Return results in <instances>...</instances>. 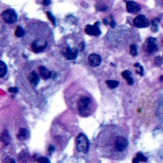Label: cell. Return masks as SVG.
Segmentation results:
<instances>
[{
	"label": "cell",
	"mask_w": 163,
	"mask_h": 163,
	"mask_svg": "<svg viewBox=\"0 0 163 163\" xmlns=\"http://www.w3.org/2000/svg\"><path fill=\"white\" fill-rule=\"evenodd\" d=\"M162 59L160 56H157L154 59V63L157 66H159L162 64Z\"/></svg>",
	"instance_id": "24"
},
{
	"label": "cell",
	"mask_w": 163,
	"mask_h": 163,
	"mask_svg": "<svg viewBox=\"0 0 163 163\" xmlns=\"http://www.w3.org/2000/svg\"><path fill=\"white\" fill-rule=\"evenodd\" d=\"M38 163H50V160L47 157H40L37 160Z\"/></svg>",
	"instance_id": "25"
},
{
	"label": "cell",
	"mask_w": 163,
	"mask_h": 163,
	"mask_svg": "<svg viewBox=\"0 0 163 163\" xmlns=\"http://www.w3.org/2000/svg\"><path fill=\"white\" fill-rule=\"evenodd\" d=\"M126 9L128 12L131 14H135L140 11V6L134 1H126Z\"/></svg>",
	"instance_id": "10"
},
{
	"label": "cell",
	"mask_w": 163,
	"mask_h": 163,
	"mask_svg": "<svg viewBox=\"0 0 163 163\" xmlns=\"http://www.w3.org/2000/svg\"><path fill=\"white\" fill-rule=\"evenodd\" d=\"M133 24L138 28H145L150 26V22L145 15H139L134 19Z\"/></svg>",
	"instance_id": "6"
},
{
	"label": "cell",
	"mask_w": 163,
	"mask_h": 163,
	"mask_svg": "<svg viewBox=\"0 0 163 163\" xmlns=\"http://www.w3.org/2000/svg\"><path fill=\"white\" fill-rule=\"evenodd\" d=\"M133 163H139V160H138L136 157L134 158L133 160Z\"/></svg>",
	"instance_id": "34"
},
{
	"label": "cell",
	"mask_w": 163,
	"mask_h": 163,
	"mask_svg": "<svg viewBox=\"0 0 163 163\" xmlns=\"http://www.w3.org/2000/svg\"><path fill=\"white\" fill-rule=\"evenodd\" d=\"M128 146V141L125 138L119 136L117 138L115 142V149L117 152H122L127 149Z\"/></svg>",
	"instance_id": "7"
},
{
	"label": "cell",
	"mask_w": 163,
	"mask_h": 163,
	"mask_svg": "<svg viewBox=\"0 0 163 163\" xmlns=\"http://www.w3.org/2000/svg\"><path fill=\"white\" fill-rule=\"evenodd\" d=\"M103 24H105V25H108V24H109V22H108V20H107V19H104L103 20Z\"/></svg>",
	"instance_id": "32"
},
{
	"label": "cell",
	"mask_w": 163,
	"mask_h": 163,
	"mask_svg": "<svg viewBox=\"0 0 163 163\" xmlns=\"http://www.w3.org/2000/svg\"><path fill=\"white\" fill-rule=\"evenodd\" d=\"M43 3L45 5H48L50 3V1H49V0H47V1H44Z\"/></svg>",
	"instance_id": "33"
},
{
	"label": "cell",
	"mask_w": 163,
	"mask_h": 163,
	"mask_svg": "<svg viewBox=\"0 0 163 163\" xmlns=\"http://www.w3.org/2000/svg\"><path fill=\"white\" fill-rule=\"evenodd\" d=\"M140 66V64L139 63H136L134 64V67L135 68H139Z\"/></svg>",
	"instance_id": "35"
},
{
	"label": "cell",
	"mask_w": 163,
	"mask_h": 163,
	"mask_svg": "<svg viewBox=\"0 0 163 163\" xmlns=\"http://www.w3.org/2000/svg\"><path fill=\"white\" fill-rule=\"evenodd\" d=\"M122 76L127 81L129 85H133L134 84V80L131 76V73L129 71H124L122 73Z\"/></svg>",
	"instance_id": "16"
},
{
	"label": "cell",
	"mask_w": 163,
	"mask_h": 163,
	"mask_svg": "<svg viewBox=\"0 0 163 163\" xmlns=\"http://www.w3.org/2000/svg\"><path fill=\"white\" fill-rule=\"evenodd\" d=\"M15 35L17 37L21 38V37H23L24 36H25L26 31H24V30L21 26H18L15 30Z\"/></svg>",
	"instance_id": "18"
},
{
	"label": "cell",
	"mask_w": 163,
	"mask_h": 163,
	"mask_svg": "<svg viewBox=\"0 0 163 163\" xmlns=\"http://www.w3.org/2000/svg\"><path fill=\"white\" fill-rule=\"evenodd\" d=\"M100 22H96L94 25H87L85 27V32L89 35L98 36L101 34V31L100 29Z\"/></svg>",
	"instance_id": "8"
},
{
	"label": "cell",
	"mask_w": 163,
	"mask_h": 163,
	"mask_svg": "<svg viewBox=\"0 0 163 163\" xmlns=\"http://www.w3.org/2000/svg\"><path fill=\"white\" fill-rule=\"evenodd\" d=\"M138 73H139V74L141 76L144 75V68H143L142 66H140V71H138V72H137Z\"/></svg>",
	"instance_id": "30"
},
{
	"label": "cell",
	"mask_w": 163,
	"mask_h": 163,
	"mask_svg": "<svg viewBox=\"0 0 163 163\" xmlns=\"http://www.w3.org/2000/svg\"><path fill=\"white\" fill-rule=\"evenodd\" d=\"M136 158L138 159L139 161L141 162H146L147 161V158H146L144 154L139 152L136 154Z\"/></svg>",
	"instance_id": "22"
},
{
	"label": "cell",
	"mask_w": 163,
	"mask_h": 163,
	"mask_svg": "<svg viewBox=\"0 0 163 163\" xmlns=\"http://www.w3.org/2000/svg\"><path fill=\"white\" fill-rule=\"evenodd\" d=\"M159 22V19H155L152 20V28L151 30L152 32H156L158 31V26L157 24Z\"/></svg>",
	"instance_id": "20"
},
{
	"label": "cell",
	"mask_w": 163,
	"mask_h": 163,
	"mask_svg": "<svg viewBox=\"0 0 163 163\" xmlns=\"http://www.w3.org/2000/svg\"><path fill=\"white\" fill-rule=\"evenodd\" d=\"M0 141L4 144V145H8L11 142V138L9 135V133L7 131H3L0 136Z\"/></svg>",
	"instance_id": "13"
},
{
	"label": "cell",
	"mask_w": 163,
	"mask_h": 163,
	"mask_svg": "<svg viewBox=\"0 0 163 163\" xmlns=\"http://www.w3.org/2000/svg\"><path fill=\"white\" fill-rule=\"evenodd\" d=\"M77 108L80 115L86 117L90 115L92 110V101L89 97L82 96L77 102Z\"/></svg>",
	"instance_id": "1"
},
{
	"label": "cell",
	"mask_w": 163,
	"mask_h": 163,
	"mask_svg": "<svg viewBox=\"0 0 163 163\" xmlns=\"http://www.w3.org/2000/svg\"><path fill=\"white\" fill-rule=\"evenodd\" d=\"M1 17L5 21L9 24H14L17 22L18 16L16 12L14 10H6L4 11Z\"/></svg>",
	"instance_id": "4"
},
{
	"label": "cell",
	"mask_w": 163,
	"mask_h": 163,
	"mask_svg": "<svg viewBox=\"0 0 163 163\" xmlns=\"http://www.w3.org/2000/svg\"><path fill=\"white\" fill-rule=\"evenodd\" d=\"M89 147V141L86 135L80 133L76 138V149L79 152L87 153Z\"/></svg>",
	"instance_id": "2"
},
{
	"label": "cell",
	"mask_w": 163,
	"mask_h": 163,
	"mask_svg": "<svg viewBox=\"0 0 163 163\" xmlns=\"http://www.w3.org/2000/svg\"><path fill=\"white\" fill-rule=\"evenodd\" d=\"M38 71L40 76L45 80H47L52 76V73L45 66H40L38 68Z\"/></svg>",
	"instance_id": "12"
},
{
	"label": "cell",
	"mask_w": 163,
	"mask_h": 163,
	"mask_svg": "<svg viewBox=\"0 0 163 163\" xmlns=\"http://www.w3.org/2000/svg\"><path fill=\"white\" fill-rule=\"evenodd\" d=\"M47 17H48V18L50 20H51V22H52L53 24H54V25L56 26V19H55V17H54V16L52 14L51 12H47Z\"/></svg>",
	"instance_id": "23"
},
{
	"label": "cell",
	"mask_w": 163,
	"mask_h": 163,
	"mask_svg": "<svg viewBox=\"0 0 163 163\" xmlns=\"http://www.w3.org/2000/svg\"><path fill=\"white\" fill-rule=\"evenodd\" d=\"M85 48V43L84 42H82L79 45V50L82 51Z\"/></svg>",
	"instance_id": "27"
},
{
	"label": "cell",
	"mask_w": 163,
	"mask_h": 163,
	"mask_svg": "<svg viewBox=\"0 0 163 163\" xmlns=\"http://www.w3.org/2000/svg\"><path fill=\"white\" fill-rule=\"evenodd\" d=\"M101 63V56L96 54H92L89 56L88 63L91 67H97L100 65Z\"/></svg>",
	"instance_id": "9"
},
{
	"label": "cell",
	"mask_w": 163,
	"mask_h": 163,
	"mask_svg": "<svg viewBox=\"0 0 163 163\" xmlns=\"http://www.w3.org/2000/svg\"><path fill=\"white\" fill-rule=\"evenodd\" d=\"M144 48L149 54L156 52L158 49V43L156 38L153 37H149L146 40L144 45Z\"/></svg>",
	"instance_id": "3"
},
{
	"label": "cell",
	"mask_w": 163,
	"mask_h": 163,
	"mask_svg": "<svg viewBox=\"0 0 163 163\" xmlns=\"http://www.w3.org/2000/svg\"><path fill=\"white\" fill-rule=\"evenodd\" d=\"M63 56L68 60L75 59L79 54V48L74 47L71 48L70 47H66L63 50L61 51Z\"/></svg>",
	"instance_id": "5"
},
{
	"label": "cell",
	"mask_w": 163,
	"mask_h": 163,
	"mask_svg": "<svg viewBox=\"0 0 163 163\" xmlns=\"http://www.w3.org/2000/svg\"><path fill=\"white\" fill-rule=\"evenodd\" d=\"M17 137V139L20 141L26 140L29 137V131L25 128H20L19 130Z\"/></svg>",
	"instance_id": "14"
},
{
	"label": "cell",
	"mask_w": 163,
	"mask_h": 163,
	"mask_svg": "<svg viewBox=\"0 0 163 163\" xmlns=\"http://www.w3.org/2000/svg\"><path fill=\"white\" fill-rule=\"evenodd\" d=\"M30 155L26 150H22L20 152L17 156L18 161L20 163H27V161H29Z\"/></svg>",
	"instance_id": "15"
},
{
	"label": "cell",
	"mask_w": 163,
	"mask_h": 163,
	"mask_svg": "<svg viewBox=\"0 0 163 163\" xmlns=\"http://www.w3.org/2000/svg\"><path fill=\"white\" fill-rule=\"evenodd\" d=\"M106 84L110 89H115L119 85V82L117 80H107Z\"/></svg>",
	"instance_id": "19"
},
{
	"label": "cell",
	"mask_w": 163,
	"mask_h": 163,
	"mask_svg": "<svg viewBox=\"0 0 163 163\" xmlns=\"http://www.w3.org/2000/svg\"><path fill=\"white\" fill-rule=\"evenodd\" d=\"M130 54L133 56H136L138 54L137 47L135 45H131L130 47Z\"/></svg>",
	"instance_id": "21"
},
{
	"label": "cell",
	"mask_w": 163,
	"mask_h": 163,
	"mask_svg": "<svg viewBox=\"0 0 163 163\" xmlns=\"http://www.w3.org/2000/svg\"><path fill=\"white\" fill-rule=\"evenodd\" d=\"M110 26L112 28H114V27H115V26H116V22H115V20H112V21H111V22H110Z\"/></svg>",
	"instance_id": "31"
},
{
	"label": "cell",
	"mask_w": 163,
	"mask_h": 163,
	"mask_svg": "<svg viewBox=\"0 0 163 163\" xmlns=\"http://www.w3.org/2000/svg\"><path fill=\"white\" fill-rule=\"evenodd\" d=\"M54 150H55V147H54V146H52V145H50L49 147H48V152L50 153V154H52L53 152L54 151Z\"/></svg>",
	"instance_id": "29"
},
{
	"label": "cell",
	"mask_w": 163,
	"mask_h": 163,
	"mask_svg": "<svg viewBox=\"0 0 163 163\" xmlns=\"http://www.w3.org/2000/svg\"><path fill=\"white\" fill-rule=\"evenodd\" d=\"M9 91L10 92H14V93H16L18 92V89L17 87H10L9 89Z\"/></svg>",
	"instance_id": "28"
},
{
	"label": "cell",
	"mask_w": 163,
	"mask_h": 163,
	"mask_svg": "<svg viewBox=\"0 0 163 163\" xmlns=\"http://www.w3.org/2000/svg\"><path fill=\"white\" fill-rule=\"evenodd\" d=\"M3 163H16V162L14 159L7 157L5 159H4Z\"/></svg>",
	"instance_id": "26"
},
{
	"label": "cell",
	"mask_w": 163,
	"mask_h": 163,
	"mask_svg": "<svg viewBox=\"0 0 163 163\" xmlns=\"http://www.w3.org/2000/svg\"><path fill=\"white\" fill-rule=\"evenodd\" d=\"M8 71L6 64L2 61H0V78L5 76Z\"/></svg>",
	"instance_id": "17"
},
{
	"label": "cell",
	"mask_w": 163,
	"mask_h": 163,
	"mask_svg": "<svg viewBox=\"0 0 163 163\" xmlns=\"http://www.w3.org/2000/svg\"><path fill=\"white\" fill-rule=\"evenodd\" d=\"M28 80H29L30 84L32 87H35L37 86L40 82L39 75L35 71H32L30 73L29 76H28Z\"/></svg>",
	"instance_id": "11"
}]
</instances>
